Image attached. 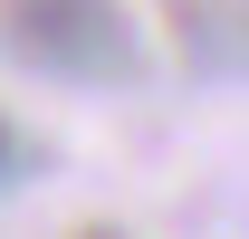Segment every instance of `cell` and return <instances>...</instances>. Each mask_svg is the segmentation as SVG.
Wrapping results in <instances>:
<instances>
[{
	"instance_id": "1",
	"label": "cell",
	"mask_w": 249,
	"mask_h": 239,
	"mask_svg": "<svg viewBox=\"0 0 249 239\" xmlns=\"http://www.w3.org/2000/svg\"><path fill=\"white\" fill-rule=\"evenodd\" d=\"M0 163H10V134H0Z\"/></svg>"
}]
</instances>
